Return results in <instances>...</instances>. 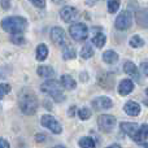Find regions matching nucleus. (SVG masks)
<instances>
[{
    "instance_id": "32",
    "label": "nucleus",
    "mask_w": 148,
    "mask_h": 148,
    "mask_svg": "<svg viewBox=\"0 0 148 148\" xmlns=\"http://www.w3.org/2000/svg\"><path fill=\"white\" fill-rule=\"evenodd\" d=\"M0 148H10L9 143H8V140H5V139L0 138Z\"/></svg>"
},
{
    "instance_id": "14",
    "label": "nucleus",
    "mask_w": 148,
    "mask_h": 148,
    "mask_svg": "<svg viewBox=\"0 0 148 148\" xmlns=\"http://www.w3.org/2000/svg\"><path fill=\"white\" fill-rule=\"evenodd\" d=\"M136 18V23H138L140 27L148 29V9L143 8V9H139L135 14Z\"/></svg>"
},
{
    "instance_id": "34",
    "label": "nucleus",
    "mask_w": 148,
    "mask_h": 148,
    "mask_svg": "<svg viewBox=\"0 0 148 148\" xmlns=\"http://www.w3.org/2000/svg\"><path fill=\"white\" fill-rule=\"evenodd\" d=\"M74 109H75V107H72V108H70V110L68 112V114H69V116H74Z\"/></svg>"
},
{
    "instance_id": "27",
    "label": "nucleus",
    "mask_w": 148,
    "mask_h": 148,
    "mask_svg": "<svg viewBox=\"0 0 148 148\" xmlns=\"http://www.w3.org/2000/svg\"><path fill=\"white\" fill-rule=\"evenodd\" d=\"M120 9V0H108V12L116 13Z\"/></svg>"
},
{
    "instance_id": "28",
    "label": "nucleus",
    "mask_w": 148,
    "mask_h": 148,
    "mask_svg": "<svg viewBox=\"0 0 148 148\" xmlns=\"http://www.w3.org/2000/svg\"><path fill=\"white\" fill-rule=\"evenodd\" d=\"M10 92V84L8 83H0V100Z\"/></svg>"
},
{
    "instance_id": "35",
    "label": "nucleus",
    "mask_w": 148,
    "mask_h": 148,
    "mask_svg": "<svg viewBox=\"0 0 148 148\" xmlns=\"http://www.w3.org/2000/svg\"><path fill=\"white\" fill-rule=\"evenodd\" d=\"M107 148H122L120 146V144H112V146H109V147H107Z\"/></svg>"
},
{
    "instance_id": "25",
    "label": "nucleus",
    "mask_w": 148,
    "mask_h": 148,
    "mask_svg": "<svg viewBox=\"0 0 148 148\" xmlns=\"http://www.w3.org/2000/svg\"><path fill=\"white\" fill-rule=\"evenodd\" d=\"M130 46L133 48H140V47L144 46V40L139 35H133L130 39Z\"/></svg>"
},
{
    "instance_id": "36",
    "label": "nucleus",
    "mask_w": 148,
    "mask_h": 148,
    "mask_svg": "<svg viewBox=\"0 0 148 148\" xmlns=\"http://www.w3.org/2000/svg\"><path fill=\"white\" fill-rule=\"evenodd\" d=\"M53 3H56V4H60V3H64L65 0H52Z\"/></svg>"
},
{
    "instance_id": "23",
    "label": "nucleus",
    "mask_w": 148,
    "mask_h": 148,
    "mask_svg": "<svg viewBox=\"0 0 148 148\" xmlns=\"http://www.w3.org/2000/svg\"><path fill=\"white\" fill-rule=\"evenodd\" d=\"M78 144L81 148H95V146H96L95 140L92 138H90V136H83V138H81Z\"/></svg>"
},
{
    "instance_id": "9",
    "label": "nucleus",
    "mask_w": 148,
    "mask_h": 148,
    "mask_svg": "<svg viewBox=\"0 0 148 148\" xmlns=\"http://www.w3.org/2000/svg\"><path fill=\"white\" fill-rule=\"evenodd\" d=\"M51 39L55 44L57 46H66L68 44V38H66V34H65L64 29L61 27H52L51 30Z\"/></svg>"
},
{
    "instance_id": "13",
    "label": "nucleus",
    "mask_w": 148,
    "mask_h": 148,
    "mask_svg": "<svg viewBox=\"0 0 148 148\" xmlns=\"http://www.w3.org/2000/svg\"><path fill=\"white\" fill-rule=\"evenodd\" d=\"M131 138H133V140L136 142V143H142V142L146 140L148 138V125L147 123H143L140 127H138V130L135 131V134H134Z\"/></svg>"
},
{
    "instance_id": "39",
    "label": "nucleus",
    "mask_w": 148,
    "mask_h": 148,
    "mask_svg": "<svg viewBox=\"0 0 148 148\" xmlns=\"http://www.w3.org/2000/svg\"><path fill=\"white\" fill-rule=\"evenodd\" d=\"M146 94H147V96H148V88L146 90Z\"/></svg>"
},
{
    "instance_id": "12",
    "label": "nucleus",
    "mask_w": 148,
    "mask_h": 148,
    "mask_svg": "<svg viewBox=\"0 0 148 148\" xmlns=\"http://www.w3.org/2000/svg\"><path fill=\"white\" fill-rule=\"evenodd\" d=\"M134 90V82L131 79H122L118 84V94L126 96Z\"/></svg>"
},
{
    "instance_id": "38",
    "label": "nucleus",
    "mask_w": 148,
    "mask_h": 148,
    "mask_svg": "<svg viewBox=\"0 0 148 148\" xmlns=\"http://www.w3.org/2000/svg\"><path fill=\"white\" fill-rule=\"evenodd\" d=\"M143 147H144V148H148V143H144V144H143Z\"/></svg>"
},
{
    "instance_id": "19",
    "label": "nucleus",
    "mask_w": 148,
    "mask_h": 148,
    "mask_svg": "<svg viewBox=\"0 0 148 148\" xmlns=\"http://www.w3.org/2000/svg\"><path fill=\"white\" fill-rule=\"evenodd\" d=\"M103 60H104V62H107L109 65L116 64L118 61V55L114 51H112V49H108V51H105L103 53Z\"/></svg>"
},
{
    "instance_id": "11",
    "label": "nucleus",
    "mask_w": 148,
    "mask_h": 148,
    "mask_svg": "<svg viewBox=\"0 0 148 148\" xmlns=\"http://www.w3.org/2000/svg\"><path fill=\"white\" fill-rule=\"evenodd\" d=\"M123 70H125V73L127 74V75H130L131 78H134L135 81L140 82V74H139L138 68H136V65L134 64V62L126 61L125 64H123Z\"/></svg>"
},
{
    "instance_id": "17",
    "label": "nucleus",
    "mask_w": 148,
    "mask_h": 148,
    "mask_svg": "<svg viewBox=\"0 0 148 148\" xmlns=\"http://www.w3.org/2000/svg\"><path fill=\"white\" fill-rule=\"evenodd\" d=\"M120 127H121V130L125 134H127L129 136H133L134 134H135V131L138 130L139 126L136 125L135 122H122L120 125Z\"/></svg>"
},
{
    "instance_id": "16",
    "label": "nucleus",
    "mask_w": 148,
    "mask_h": 148,
    "mask_svg": "<svg viewBox=\"0 0 148 148\" xmlns=\"http://www.w3.org/2000/svg\"><path fill=\"white\" fill-rule=\"evenodd\" d=\"M36 73H38L39 77L42 78H48V79H52L55 77V70L52 69L51 66H46V65H42V66H38L36 69Z\"/></svg>"
},
{
    "instance_id": "22",
    "label": "nucleus",
    "mask_w": 148,
    "mask_h": 148,
    "mask_svg": "<svg viewBox=\"0 0 148 148\" xmlns=\"http://www.w3.org/2000/svg\"><path fill=\"white\" fill-rule=\"evenodd\" d=\"M75 56H77V52H75V49H74V47L66 44L64 51H62V57H64V60H73V59H75Z\"/></svg>"
},
{
    "instance_id": "24",
    "label": "nucleus",
    "mask_w": 148,
    "mask_h": 148,
    "mask_svg": "<svg viewBox=\"0 0 148 148\" xmlns=\"http://www.w3.org/2000/svg\"><path fill=\"white\" fill-rule=\"evenodd\" d=\"M92 56H94V48H92L90 44H86V46L82 47V49H81V57L82 59L87 60Z\"/></svg>"
},
{
    "instance_id": "5",
    "label": "nucleus",
    "mask_w": 148,
    "mask_h": 148,
    "mask_svg": "<svg viewBox=\"0 0 148 148\" xmlns=\"http://www.w3.org/2000/svg\"><path fill=\"white\" fill-rule=\"evenodd\" d=\"M131 23H133V14H131V12H129V10H122V12L117 16V18H116L114 26L117 30L125 31L130 27Z\"/></svg>"
},
{
    "instance_id": "20",
    "label": "nucleus",
    "mask_w": 148,
    "mask_h": 148,
    "mask_svg": "<svg viewBox=\"0 0 148 148\" xmlns=\"http://www.w3.org/2000/svg\"><path fill=\"white\" fill-rule=\"evenodd\" d=\"M61 84H62V87L66 90H74L77 87L75 81H74L70 75H68V74H64V75L61 77Z\"/></svg>"
},
{
    "instance_id": "26",
    "label": "nucleus",
    "mask_w": 148,
    "mask_h": 148,
    "mask_svg": "<svg viewBox=\"0 0 148 148\" xmlns=\"http://www.w3.org/2000/svg\"><path fill=\"white\" fill-rule=\"evenodd\" d=\"M91 110H90V108H87V107H83V108H81V109H78V116H79V118L81 120H83V121H86V120H88L90 117H91Z\"/></svg>"
},
{
    "instance_id": "29",
    "label": "nucleus",
    "mask_w": 148,
    "mask_h": 148,
    "mask_svg": "<svg viewBox=\"0 0 148 148\" xmlns=\"http://www.w3.org/2000/svg\"><path fill=\"white\" fill-rule=\"evenodd\" d=\"M10 42L14 44H23L25 43V38H23L21 34H12L10 36Z\"/></svg>"
},
{
    "instance_id": "21",
    "label": "nucleus",
    "mask_w": 148,
    "mask_h": 148,
    "mask_svg": "<svg viewBox=\"0 0 148 148\" xmlns=\"http://www.w3.org/2000/svg\"><path fill=\"white\" fill-rule=\"evenodd\" d=\"M105 42H107V36H105L103 33H97V34H95L94 38H92V44H94L95 47H99V48L104 47Z\"/></svg>"
},
{
    "instance_id": "15",
    "label": "nucleus",
    "mask_w": 148,
    "mask_h": 148,
    "mask_svg": "<svg viewBox=\"0 0 148 148\" xmlns=\"http://www.w3.org/2000/svg\"><path fill=\"white\" fill-rule=\"evenodd\" d=\"M123 110L127 116H131V117H135L140 113V105L135 101H127L123 107Z\"/></svg>"
},
{
    "instance_id": "7",
    "label": "nucleus",
    "mask_w": 148,
    "mask_h": 148,
    "mask_svg": "<svg viewBox=\"0 0 148 148\" xmlns=\"http://www.w3.org/2000/svg\"><path fill=\"white\" fill-rule=\"evenodd\" d=\"M116 123H117V121H116L114 116L101 114L97 118V126H99V129L101 131H104V133H109L110 130H113Z\"/></svg>"
},
{
    "instance_id": "4",
    "label": "nucleus",
    "mask_w": 148,
    "mask_h": 148,
    "mask_svg": "<svg viewBox=\"0 0 148 148\" xmlns=\"http://www.w3.org/2000/svg\"><path fill=\"white\" fill-rule=\"evenodd\" d=\"M69 34L75 42H83L88 38V27L82 22H75L69 27Z\"/></svg>"
},
{
    "instance_id": "18",
    "label": "nucleus",
    "mask_w": 148,
    "mask_h": 148,
    "mask_svg": "<svg viewBox=\"0 0 148 148\" xmlns=\"http://www.w3.org/2000/svg\"><path fill=\"white\" fill-rule=\"evenodd\" d=\"M35 56H36V60H38V61H44V60L47 59V56H48V47H47L44 43L38 44L36 51H35Z\"/></svg>"
},
{
    "instance_id": "8",
    "label": "nucleus",
    "mask_w": 148,
    "mask_h": 148,
    "mask_svg": "<svg viewBox=\"0 0 148 148\" xmlns=\"http://www.w3.org/2000/svg\"><path fill=\"white\" fill-rule=\"evenodd\" d=\"M60 17L64 22H74L79 18V10L74 7H64L60 10Z\"/></svg>"
},
{
    "instance_id": "37",
    "label": "nucleus",
    "mask_w": 148,
    "mask_h": 148,
    "mask_svg": "<svg viewBox=\"0 0 148 148\" xmlns=\"http://www.w3.org/2000/svg\"><path fill=\"white\" fill-rule=\"evenodd\" d=\"M52 148H66V147H64V146H55V147H52Z\"/></svg>"
},
{
    "instance_id": "6",
    "label": "nucleus",
    "mask_w": 148,
    "mask_h": 148,
    "mask_svg": "<svg viewBox=\"0 0 148 148\" xmlns=\"http://www.w3.org/2000/svg\"><path fill=\"white\" fill-rule=\"evenodd\" d=\"M40 123L43 127L48 129L49 131H52L53 134H61L62 133V127L61 125L59 123V121L53 117V116H49V114H44L42 116V120Z\"/></svg>"
},
{
    "instance_id": "33",
    "label": "nucleus",
    "mask_w": 148,
    "mask_h": 148,
    "mask_svg": "<svg viewBox=\"0 0 148 148\" xmlns=\"http://www.w3.org/2000/svg\"><path fill=\"white\" fill-rule=\"evenodd\" d=\"M43 139H46V136H44V135H40V134H39V135H36V140H38V142H43Z\"/></svg>"
},
{
    "instance_id": "10",
    "label": "nucleus",
    "mask_w": 148,
    "mask_h": 148,
    "mask_svg": "<svg viewBox=\"0 0 148 148\" xmlns=\"http://www.w3.org/2000/svg\"><path fill=\"white\" fill-rule=\"evenodd\" d=\"M113 105V101L110 97L108 96H99L92 101V107L94 109L96 110H105V109H109L110 107Z\"/></svg>"
},
{
    "instance_id": "31",
    "label": "nucleus",
    "mask_w": 148,
    "mask_h": 148,
    "mask_svg": "<svg viewBox=\"0 0 148 148\" xmlns=\"http://www.w3.org/2000/svg\"><path fill=\"white\" fill-rule=\"evenodd\" d=\"M140 68H142V72L144 73V75L148 77V61H143V62H142Z\"/></svg>"
},
{
    "instance_id": "1",
    "label": "nucleus",
    "mask_w": 148,
    "mask_h": 148,
    "mask_svg": "<svg viewBox=\"0 0 148 148\" xmlns=\"http://www.w3.org/2000/svg\"><path fill=\"white\" fill-rule=\"evenodd\" d=\"M18 107L26 116H33L38 110V97L30 88H22L18 94Z\"/></svg>"
},
{
    "instance_id": "2",
    "label": "nucleus",
    "mask_w": 148,
    "mask_h": 148,
    "mask_svg": "<svg viewBox=\"0 0 148 148\" xmlns=\"http://www.w3.org/2000/svg\"><path fill=\"white\" fill-rule=\"evenodd\" d=\"M0 26L3 30L9 34H21L27 29V20L20 16H10L3 18Z\"/></svg>"
},
{
    "instance_id": "30",
    "label": "nucleus",
    "mask_w": 148,
    "mask_h": 148,
    "mask_svg": "<svg viewBox=\"0 0 148 148\" xmlns=\"http://www.w3.org/2000/svg\"><path fill=\"white\" fill-rule=\"evenodd\" d=\"M29 1L36 8H44L46 7V0H29Z\"/></svg>"
},
{
    "instance_id": "3",
    "label": "nucleus",
    "mask_w": 148,
    "mask_h": 148,
    "mask_svg": "<svg viewBox=\"0 0 148 148\" xmlns=\"http://www.w3.org/2000/svg\"><path fill=\"white\" fill-rule=\"evenodd\" d=\"M40 90L43 94L49 95V96L57 103L64 101V99H65V95L61 88V84L57 81H55V79H47L46 82H43V83L40 84Z\"/></svg>"
}]
</instances>
